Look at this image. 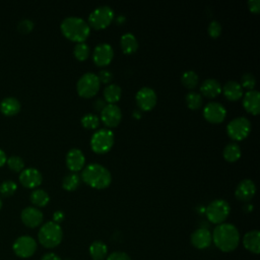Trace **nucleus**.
Wrapping results in <instances>:
<instances>
[{"instance_id":"nucleus-1","label":"nucleus","mask_w":260,"mask_h":260,"mask_svg":"<svg viewBox=\"0 0 260 260\" xmlns=\"http://www.w3.org/2000/svg\"><path fill=\"white\" fill-rule=\"evenodd\" d=\"M211 236L216 248L222 252L234 251L240 243V233L232 223L222 222L217 224Z\"/></svg>"},{"instance_id":"nucleus-2","label":"nucleus","mask_w":260,"mask_h":260,"mask_svg":"<svg viewBox=\"0 0 260 260\" xmlns=\"http://www.w3.org/2000/svg\"><path fill=\"white\" fill-rule=\"evenodd\" d=\"M81 179L92 188L104 189L111 184L112 175L106 167L92 162L82 170Z\"/></svg>"},{"instance_id":"nucleus-3","label":"nucleus","mask_w":260,"mask_h":260,"mask_svg":"<svg viewBox=\"0 0 260 260\" xmlns=\"http://www.w3.org/2000/svg\"><path fill=\"white\" fill-rule=\"evenodd\" d=\"M60 28L67 39L77 43H82L90 32L88 23L77 16H68L64 18L60 24Z\"/></svg>"},{"instance_id":"nucleus-4","label":"nucleus","mask_w":260,"mask_h":260,"mask_svg":"<svg viewBox=\"0 0 260 260\" xmlns=\"http://www.w3.org/2000/svg\"><path fill=\"white\" fill-rule=\"evenodd\" d=\"M63 238V231L59 223L52 221H48L44 223L39 233L38 239L42 246L45 248H55L57 247Z\"/></svg>"},{"instance_id":"nucleus-5","label":"nucleus","mask_w":260,"mask_h":260,"mask_svg":"<svg viewBox=\"0 0 260 260\" xmlns=\"http://www.w3.org/2000/svg\"><path fill=\"white\" fill-rule=\"evenodd\" d=\"M204 211L207 219L210 222L219 224L228 218L231 211V206L223 199H215L206 206Z\"/></svg>"},{"instance_id":"nucleus-6","label":"nucleus","mask_w":260,"mask_h":260,"mask_svg":"<svg viewBox=\"0 0 260 260\" xmlns=\"http://www.w3.org/2000/svg\"><path fill=\"white\" fill-rule=\"evenodd\" d=\"M101 82L98 75L93 72H86L82 74L76 83V89L80 96L91 98L99 91Z\"/></svg>"},{"instance_id":"nucleus-7","label":"nucleus","mask_w":260,"mask_h":260,"mask_svg":"<svg viewBox=\"0 0 260 260\" xmlns=\"http://www.w3.org/2000/svg\"><path fill=\"white\" fill-rule=\"evenodd\" d=\"M114 144V133L110 129L102 128L96 130L90 138L91 149L96 153H105Z\"/></svg>"},{"instance_id":"nucleus-8","label":"nucleus","mask_w":260,"mask_h":260,"mask_svg":"<svg viewBox=\"0 0 260 260\" xmlns=\"http://www.w3.org/2000/svg\"><path fill=\"white\" fill-rule=\"evenodd\" d=\"M114 19V11L108 5H102L94 8L88 16V22L90 26L95 29H102L107 27Z\"/></svg>"},{"instance_id":"nucleus-9","label":"nucleus","mask_w":260,"mask_h":260,"mask_svg":"<svg viewBox=\"0 0 260 260\" xmlns=\"http://www.w3.org/2000/svg\"><path fill=\"white\" fill-rule=\"evenodd\" d=\"M251 130V123L246 117H237L231 120L226 126L228 135L234 140L246 138Z\"/></svg>"},{"instance_id":"nucleus-10","label":"nucleus","mask_w":260,"mask_h":260,"mask_svg":"<svg viewBox=\"0 0 260 260\" xmlns=\"http://www.w3.org/2000/svg\"><path fill=\"white\" fill-rule=\"evenodd\" d=\"M12 249L16 256L28 258L32 256L37 250V242L30 236H20L14 241Z\"/></svg>"},{"instance_id":"nucleus-11","label":"nucleus","mask_w":260,"mask_h":260,"mask_svg":"<svg viewBox=\"0 0 260 260\" xmlns=\"http://www.w3.org/2000/svg\"><path fill=\"white\" fill-rule=\"evenodd\" d=\"M136 103L142 111H150L156 104V93L148 86L141 87L136 92Z\"/></svg>"},{"instance_id":"nucleus-12","label":"nucleus","mask_w":260,"mask_h":260,"mask_svg":"<svg viewBox=\"0 0 260 260\" xmlns=\"http://www.w3.org/2000/svg\"><path fill=\"white\" fill-rule=\"evenodd\" d=\"M203 116L208 122L220 123L224 120L226 111L221 104L217 102H210L203 108Z\"/></svg>"},{"instance_id":"nucleus-13","label":"nucleus","mask_w":260,"mask_h":260,"mask_svg":"<svg viewBox=\"0 0 260 260\" xmlns=\"http://www.w3.org/2000/svg\"><path fill=\"white\" fill-rule=\"evenodd\" d=\"M114 57V51L110 44L101 43L96 45L93 49L92 59L98 66L108 65Z\"/></svg>"},{"instance_id":"nucleus-14","label":"nucleus","mask_w":260,"mask_h":260,"mask_svg":"<svg viewBox=\"0 0 260 260\" xmlns=\"http://www.w3.org/2000/svg\"><path fill=\"white\" fill-rule=\"evenodd\" d=\"M101 119L106 126L116 127L122 119V113L120 108L115 104L106 105L101 111Z\"/></svg>"},{"instance_id":"nucleus-15","label":"nucleus","mask_w":260,"mask_h":260,"mask_svg":"<svg viewBox=\"0 0 260 260\" xmlns=\"http://www.w3.org/2000/svg\"><path fill=\"white\" fill-rule=\"evenodd\" d=\"M42 174L36 168L23 169L19 174L20 183L27 188H36L42 183Z\"/></svg>"},{"instance_id":"nucleus-16","label":"nucleus","mask_w":260,"mask_h":260,"mask_svg":"<svg viewBox=\"0 0 260 260\" xmlns=\"http://www.w3.org/2000/svg\"><path fill=\"white\" fill-rule=\"evenodd\" d=\"M43 212L34 206H27L22 209L20 218L22 222L28 228H36L43 221Z\"/></svg>"},{"instance_id":"nucleus-17","label":"nucleus","mask_w":260,"mask_h":260,"mask_svg":"<svg viewBox=\"0 0 260 260\" xmlns=\"http://www.w3.org/2000/svg\"><path fill=\"white\" fill-rule=\"evenodd\" d=\"M191 244L197 249H206L211 245L212 236L206 228H199L191 234Z\"/></svg>"},{"instance_id":"nucleus-18","label":"nucleus","mask_w":260,"mask_h":260,"mask_svg":"<svg viewBox=\"0 0 260 260\" xmlns=\"http://www.w3.org/2000/svg\"><path fill=\"white\" fill-rule=\"evenodd\" d=\"M255 192V183L250 179H244L237 185L235 190V196L240 201H249L253 198Z\"/></svg>"},{"instance_id":"nucleus-19","label":"nucleus","mask_w":260,"mask_h":260,"mask_svg":"<svg viewBox=\"0 0 260 260\" xmlns=\"http://www.w3.org/2000/svg\"><path fill=\"white\" fill-rule=\"evenodd\" d=\"M85 162V157L83 152L79 148H71L66 154V166L72 171V173H76L80 171Z\"/></svg>"},{"instance_id":"nucleus-20","label":"nucleus","mask_w":260,"mask_h":260,"mask_svg":"<svg viewBox=\"0 0 260 260\" xmlns=\"http://www.w3.org/2000/svg\"><path fill=\"white\" fill-rule=\"evenodd\" d=\"M243 106L247 112L257 115L260 112V93L256 89L248 90L243 98Z\"/></svg>"},{"instance_id":"nucleus-21","label":"nucleus","mask_w":260,"mask_h":260,"mask_svg":"<svg viewBox=\"0 0 260 260\" xmlns=\"http://www.w3.org/2000/svg\"><path fill=\"white\" fill-rule=\"evenodd\" d=\"M243 245L244 247L254 253L259 254L260 252V233L257 230L247 232L243 237Z\"/></svg>"},{"instance_id":"nucleus-22","label":"nucleus","mask_w":260,"mask_h":260,"mask_svg":"<svg viewBox=\"0 0 260 260\" xmlns=\"http://www.w3.org/2000/svg\"><path fill=\"white\" fill-rule=\"evenodd\" d=\"M221 91V85L214 78L205 79L200 85V92L206 98H215Z\"/></svg>"},{"instance_id":"nucleus-23","label":"nucleus","mask_w":260,"mask_h":260,"mask_svg":"<svg viewBox=\"0 0 260 260\" xmlns=\"http://www.w3.org/2000/svg\"><path fill=\"white\" fill-rule=\"evenodd\" d=\"M221 90L224 96L230 101H237L243 96V87L235 80L226 81L221 87Z\"/></svg>"},{"instance_id":"nucleus-24","label":"nucleus","mask_w":260,"mask_h":260,"mask_svg":"<svg viewBox=\"0 0 260 260\" xmlns=\"http://www.w3.org/2000/svg\"><path fill=\"white\" fill-rule=\"evenodd\" d=\"M0 110L4 115H15L20 110V102L14 96H6L0 103Z\"/></svg>"},{"instance_id":"nucleus-25","label":"nucleus","mask_w":260,"mask_h":260,"mask_svg":"<svg viewBox=\"0 0 260 260\" xmlns=\"http://www.w3.org/2000/svg\"><path fill=\"white\" fill-rule=\"evenodd\" d=\"M121 47L125 54H132L138 49V42L135 36L131 32H126L121 36Z\"/></svg>"},{"instance_id":"nucleus-26","label":"nucleus","mask_w":260,"mask_h":260,"mask_svg":"<svg viewBox=\"0 0 260 260\" xmlns=\"http://www.w3.org/2000/svg\"><path fill=\"white\" fill-rule=\"evenodd\" d=\"M88 251L93 260H104L108 253V247L102 241H94L90 244Z\"/></svg>"},{"instance_id":"nucleus-27","label":"nucleus","mask_w":260,"mask_h":260,"mask_svg":"<svg viewBox=\"0 0 260 260\" xmlns=\"http://www.w3.org/2000/svg\"><path fill=\"white\" fill-rule=\"evenodd\" d=\"M122 89L116 83H111L104 88V98L110 104H115L121 98Z\"/></svg>"},{"instance_id":"nucleus-28","label":"nucleus","mask_w":260,"mask_h":260,"mask_svg":"<svg viewBox=\"0 0 260 260\" xmlns=\"http://www.w3.org/2000/svg\"><path fill=\"white\" fill-rule=\"evenodd\" d=\"M241 156V148L240 146L235 143H228L224 148H223V157L225 160L230 161V162H234L236 160H238Z\"/></svg>"},{"instance_id":"nucleus-29","label":"nucleus","mask_w":260,"mask_h":260,"mask_svg":"<svg viewBox=\"0 0 260 260\" xmlns=\"http://www.w3.org/2000/svg\"><path fill=\"white\" fill-rule=\"evenodd\" d=\"M29 199L31 201V203L36 206L42 207L48 204L49 200H50V196L49 194L43 190V189H35L29 196Z\"/></svg>"},{"instance_id":"nucleus-30","label":"nucleus","mask_w":260,"mask_h":260,"mask_svg":"<svg viewBox=\"0 0 260 260\" xmlns=\"http://www.w3.org/2000/svg\"><path fill=\"white\" fill-rule=\"evenodd\" d=\"M181 81H182V83L185 87H187L189 89H192L198 84L199 77H198V75L195 71L187 70L182 74Z\"/></svg>"},{"instance_id":"nucleus-31","label":"nucleus","mask_w":260,"mask_h":260,"mask_svg":"<svg viewBox=\"0 0 260 260\" xmlns=\"http://www.w3.org/2000/svg\"><path fill=\"white\" fill-rule=\"evenodd\" d=\"M80 184V177L76 173H70L66 175L62 180V187L65 190L73 191Z\"/></svg>"},{"instance_id":"nucleus-32","label":"nucleus","mask_w":260,"mask_h":260,"mask_svg":"<svg viewBox=\"0 0 260 260\" xmlns=\"http://www.w3.org/2000/svg\"><path fill=\"white\" fill-rule=\"evenodd\" d=\"M186 104L188 108L192 110H197L202 106V96L196 91H189L186 96Z\"/></svg>"},{"instance_id":"nucleus-33","label":"nucleus","mask_w":260,"mask_h":260,"mask_svg":"<svg viewBox=\"0 0 260 260\" xmlns=\"http://www.w3.org/2000/svg\"><path fill=\"white\" fill-rule=\"evenodd\" d=\"M73 54L77 60L83 61L87 59L89 55V46L84 42L77 43L73 49Z\"/></svg>"},{"instance_id":"nucleus-34","label":"nucleus","mask_w":260,"mask_h":260,"mask_svg":"<svg viewBox=\"0 0 260 260\" xmlns=\"http://www.w3.org/2000/svg\"><path fill=\"white\" fill-rule=\"evenodd\" d=\"M82 126L86 129H95L99 126V117L93 114H85L80 120Z\"/></svg>"},{"instance_id":"nucleus-35","label":"nucleus","mask_w":260,"mask_h":260,"mask_svg":"<svg viewBox=\"0 0 260 260\" xmlns=\"http://www.w3.org/2000/svg\"><path fill=\"white\" fill-rule=\"evenodd\" d=\"M7 165L12 171L21 172L24 167V161L18 155H11L7 158Z\"/></svg>"},{"instance_id":"nucleus-36","label":"nucleus","mask_w":260,"mask_h":260,"mask_svg":"<svg viewBox=\"0 0 260 260\" xmlns=\"http://www.w3.org/2000/svg\"><path fill=\"white\" fill-rule=\"evenodd\" d=\"M16 188H17V185L14 181L6 180L0 184V193L5 196H10L15 192Z\"/></svg>"},{"instance_id":"nucleus-37","label":"nucleus","mask_w":260,"mask_h":260,"mask_svg":"<svg viewBox=\"0 0 260 260\" xmlns=\"http://www.w3.org/2000/svg\"><path fill=\"white\" fill-rule=\"evenodd\" d=\"M241 86L248 89V90H251V89H254L255 87V84H256V79H255V76L252 74V73H244L241 77Z\"/></svg>"},{"instance_id":"nucleus-38","label":"nucleus","mask_w":260,"mask_h":260,"mask_svg":"<svg viewBox=\"0 0 260 260\" xmlns=\"http://www.w3.org/2000/svg\"><path fill=\"white\" fill-rule=\"evenodd\" d=\"M207 31L211 38H217L221 32V24L217 20H212L208 24Z\"/></svg>"},{"instance_id":"nucleus-39","label":"nucleus","mask_w":260,"mask_h":260,"mask_svg":"<svg viewBox=\"0 0 260 260\" xmlns=\"http://www.w3.org/2000/svg\"><path fill=\"white\" fill-rule=\"evenodd\" d=\"M17 28L19 31H21L23 34H27L34 28V22L28 18L21 19L17 24Z\"/></svg>"},{"instance_id":"nucleus-40","label":"nucleus","mask_w":260,"mask_h":260,"mask_svg":"<svg viewBox=\"0 0 260 260\" xmlns=\"http://www.w3.org/2000/svg\"><path fill=\"white\" fill-rule=\"evenodd\" d=\"M98 75V78L100 80V82H103V83H109L112 79H113V74L110 70L108 69H103L99 72Z\"/></svg>"},{"instance_id":"nucleus-41","label":"nucleus","mask_w":260,"mask_h":260,"mask_svg":"<svg viewBox=\"0 0 260 260\" xmlns=\"http://www.w3.org/2000/svg\"><path fill=\"white\" fill-rule=\"evenodd\" d=\"M107 260H131L130 256L125 253V252H121V251H116L111 253L108 257Z\"/></svg>"},{"instance_id":"nucleus-42","label":"nucleus","mask_w":260,"mask_h":260,"mask_svg":"<svg viewBox=\"0 0 260 260\" xmlns=\"http://www.w3.org/2000/svg\"><path fill=\"white\" fill-rule=\"evenodd\" d=\"M248 6L251 12L258 13L260 11V1L259 0H249Z\"/></svg>"},{"instance_id":"nucleus-43","label":"nucleus","mask_w":260,"mask_h":260,"mask_svg":"<svg viewBox=\"0 0 260 260\" xmlns=\"http://www.w3.org/2000/svg\"><path fill=\"white\" fill-rule=\"evenodd\" d=\"M41 260H62V259L57 254H55L53 252H50V253L44 254Z\"/></svg>"},{"instance_id":"nucleus-44","label":"nucleus","mask_w":260,"mask_h":260,"mask_svg":"<svg viewBox=\"0 0 260 260\" xmlns=\"http://www.w3.org/2000/svg\"><path fill=\"white\" fill-rule=\"evenodd\" d=\"M64 218V213L61 211V210H57L54 212L53 214V221L56 222V223H59L60 221H62Z\"/></svg>"},{"instance_id":"nucleus-45","label":"nucleus","mask_w":260,"mask_h":260,"mask_svg":"<svg viewBox=\"0 0 260 260\" xmlns=\"http://www.w3.org/2000/svg\"><path fill=\"white\" fill-rule=\"evenodd\" d=\"M93 106H94V109H95L96 111H102V110L104 109V107L106 106V104H105V102H104L103 100L98 99V100L94 101Z\"/></svg>"},{"instance_id":"nucleus-46","label":"nucleus","mask_w":260,"mask_h":260,"mask_svg":"<svg viewBox=\"0 0 260 260\" xmlns=\"http://www.w3.org/2000/svg\"><path fill=\"white\" fill-rule=\"evenodd\" d=\"M5 161H6V153H5V151L3 149L0 148V167L2 165H4Z\"/></svg>"},{"instance_id":"nucleus-47","label":"nucleus","mask_w":260,"mask_h":260,"mask_svg":"<svg viewBox=\"0 0 260 260\" xmlns=\"http://www.w3.org/2000/svg\"><path fill=\"white\" fill-rule=\"evenodd\" d=\"M116 20H117V22H118V23H122V22H124V21H125V16H123V15H119V16L116 18Z\"/></svg>"},{"instance_id":"nucleus-48","label":"nucleus","mask_w":260,"mask_h":260,"mask_svg":"<svg viewBox=\"0 0 260 260\" xmlns=\"http://www.w3.org/2000/svg\"><path fill=\"white\" fill-rule=\"evenodd\" d=\"M246 208H247V211H251L253 209V206L252 205H247Z\"/></svg>"},{"instance_id":"nucleus-49","label":"nucleus","mask_w":260,"mask_h":260,"mask_svg":"<svg viewBox=\"0 0 260 260\" xmlns=\"http://www.w3.org/2000/svg\"><path fill=\"white\" fill-rule=\"evenodd\" d=\"M1 207H2V201H1V198H0V209H1Z\"/></svg>"},{"instance_id":"nucleus-50","label":"nucleus","mask_w":260,"mask_h":260,"mask_svg":"<svg viewBox=\"0 0 260 260\" xmlns=\"http://www.w3.org/2000/svg\"><path fill=\"white\" fill-rule=\"evenodd\" d=\"M66 260H70V259H66Z\"/></svg>"}]
</instances>
